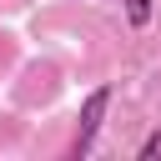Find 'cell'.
<instances>
[{
	"instance_id": "1",
	"label": "cell",
	"mask_w": 161,
	"mask_h": 161,
	"mask_svg": "<svg viewBox=\"0 0 161 161\" xmlns=\"http://www.w3.org/2000/svg\"><path fill=\"white\" fill-rule=\"evenodd\" d=\"M106 106H111V91H91V101H86V111H80V136H75V156H86V151H91V141H96V126H101Z\"/></svg>"
},
{
	"instance_id": "2",
	"label": "cell",
	"mask_w": 161,
	"mask_h": 161,
	"mask_svg": "<svg viewBox=\"0 0 161 161\" xmlns=\"http://www.w3.org/2000/svg\"><path fill=\"white\" fill-rule=\"evenodd\" d=\"M126 10H131V20H136V25H146V15H151V0H126Z\"/></svg>"
},
{
	"instance_id": "3",
	"label": "cell",
	"mask_w": 161,
	"mask_h": 161,
	"mask_svg": "<svg viewBox=\"0 0 161 161\" xmlns=\"http://www.w3.org/2000/svg\"><path fill=\"white\" fill-rule=\"evenodd\" d=\"M141 156H161V136H151V141L141 146Z\"/></svg>"
}]
</instances>
